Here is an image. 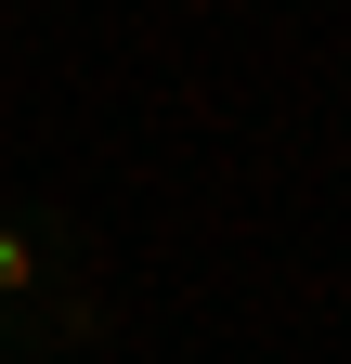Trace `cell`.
Here are the masks:
<instances>
[{"label": "cell", "instance_id": "cell-1", "mask_svg": "<svg viewBox=\"0 0 351 364\" xmlns=\"http://www.w3.org/2000/svg\"><path fill=\"white\" fill-rule=\"evenodd\" d=\"M0 299H14V326L39 351H92L104 338V299H92V273H78V221L53 208H0Z\"/></svg>", "mask_w": 351, "mask_h": 364}, {"label": "cell", "instance_id": "cell-2", "mask_svg": "<svg viewBox=\"0 0 351 364\" xmlns=\"http://www.w3.org/2000/svg\"><path fill=\"white\" fill-rule=\"evenodd\" d=\"M0 351H39V338H26V326H14V299H0Z\"/></svg>", "mask_w": 351, "mask_h": 364}]
</instances>
